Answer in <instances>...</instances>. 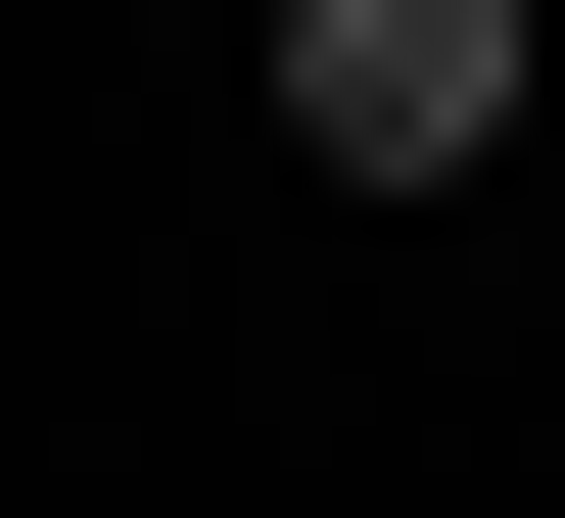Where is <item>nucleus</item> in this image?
Instances as JSON below:
<instances>
[{
    "label": "nucleus",
    "mask_w": 565,
    "mask_h": 518,
    "mask_svg": "<svg viewBox=\"0 0 565 518\" xmlns=\"http://www.w3.org/2000/svg\"><path fill=\"white\" fill-rule=\"evenodd\" d=\"M282 141H330V189H471V141H519V0H282Z\"/></svg>",
    "instance_id": "1"
}]
</instances>
